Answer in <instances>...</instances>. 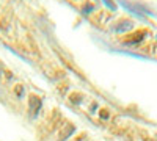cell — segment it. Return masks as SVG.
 Masks as SVG:
<instances>
[{
    "instance_id": "cell-1",
    "label": "cell",
    "mask_w": 157,
    "mask_h": 141,
    "mask_svg": "<svg viewBox=\"0 0 157 141\" xmlns=\"http://www.w3.org/2000/svg\"><path fill=\"white\" fill-rule=\"evenodd\" d=\"M134 28V22L132 20H129V19H123L120 20L118 24H115L113 27H112V32L115 33H127Z\"/></svg>"
},
{
    "instance_id": "cell-2",
    "label": "cell",
    "mask_w": 157,
    "mask_h": 141,
    "mask_svg": "<svg viewBox=\"0 0 157 141\" xmlns=\"http://www.w3.org/2000/svg\"><path fill=\"white\" fill-rule=\"evenodd\" d=\"M148 35V32L146 30H141V32H137L135 35H132L134 38H127V39H124V43L126 44H130V46H134V44H138V43H141L143 39H145V36Z\"/></svg>"
},
{
    "instance_id": "cell-3",
    "label": "cell",
    "mask_w": 157,
    "mask_h": 141,
    "mask_svg": "<svg viewBox=\"0 0 157 141\" xmlns=\"http://www.w3.org/2000/svg\"><path fill=\"white\" fill-rule=\"evenodd\" d=\"M74 130H75V127L74 125H66V127H64V129H63V132L60 133V141H64V139H68L72 133H74Z\"/></svg>"
},
{
    "instance_id": "cell-4",
    "label": "cell",
    "mask_w": 157,
    "mask_h": 141,
    "mask_svg": "<svg viewBox=\"0 0 157 141\" xmlns=\"http://www.w3.org/2000/svg\"><path fill=\"white\" fill-rule=\"evenodd\" d=\"M102 2L105 3V5H107V8H110L112 11H116V5H115L113 0H102Z\"/></svg>"
},
{
    "instance_id": "cell-5",
    "label": "cell",
    "mask_w": 157,
    "mask_h": 141,
    "mask_svg": "<svg viewBox=\"0 0 157 141\" xmlns=\"http://www.w3.org/2000/svg\"><path fill=\"white\" fill-rule=\"evenodd\" d=\"M16 93H17V96H19V97H21V94H24V88H22L21 85L16 88Z\"/></svg>"
}]
</instances>
